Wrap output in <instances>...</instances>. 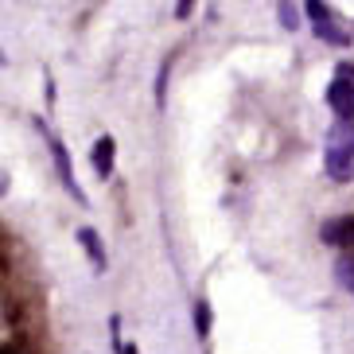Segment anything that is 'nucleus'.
<instances>
[{
    "mask_svg": "<svg viewBox=\"0 0 354 354\" xmlns=\"http://www.w3.org/2000/svg\"><path fill=\"white\" fill-rule=\"evenodd\" d=\"M327 176L346 183L354 179V125L346 121H335L331 125V136H327Z\"/></svg>",
    "mask_w": 354,
    "mask_h": 354,
    "instance_id": "obj_1",
    "label": "nucleus"
},
{
    "mask_svg": "<svg viewBox=\"0 0 354 354\" xmlns=\"http://www.w3.org/2000/svg\"><path fill=\"white\" fill-rule=\"evenodd\" d=\"M308 16H312V24H315V32H319V39H327V43H339V47H346L351 43V35L339 28V24L331 20V8H323V4H308Z\"/></svg>",
    "mask_w": 354,
    "mask_h": 354,
    "instance_id": "obj_2",
    "label": "nucleus"
},
{
    "mask_svg": "<svg viewBox=\"0 0 354 354\" xmlns=\"http://www.w3.org/2000/svg\"><path fill=\"white\" fill-rule=\"evenodd\" d=\"M327 105L335 109V117H339V121H346V125H351V121H354V82L335 78V82L327 86Z\"/></svg>",
    "mask_w": 354,
    "mask_h": 354,
    "instance_id": "obj_3",
    "label": "nucleus"
},
{
    "mask_svg": "<svg viewBox=\"0 0 354 354\" xmlns=\"http://www.w3.org/2000/svg\"><path fill=\"white\" fill-rule=\"evenodd\" d=\"M323 241L327 245H343L346 253H354V218H335L323 226Z\"/></svg>",
    "mask_w": 354,
    "mask_h": 354,
    "instance_id": "obj_4",
    "label": "nucleus"
},
{
    "mask_svg": "<svg viewBox=\"0 0 354 354\" xmlns=\"http://www.w3.org/2000/svg\"><path fill=\"white\" fill-rule=\"evenodd\" d=\"M51 156H55V164H59V176H63L66 191H71V195L78 198V203H86V195H82V191H78V179H74V171H71V156H66V148L59 145L55 136H51Z\"/></svg>",
    "mask_w": 354,
    "mask_h": 354,
    "instance_id": "obj_5",
    "label": "nucleus"
},
{
    "mask_svg": "<svg viewBox=\"0 0 354 354\" xmlns=\"http://www.w3.org/2000/svg\"><path fill=\"white\" fill-rule=\"evenodd\" d=\"M113 152H117L113 136H102V140L94 145V171H97L102 179L109 176V171H113Z\"/></svg>",
    "mask_w": 354,
    "mask_h": 354,
    "instance_id": "obj_6",
    "label": "nucleus"
},
{
    "mask_svg": "<svg viewBox=\"0 0 354 354\" xmlns=\"http://www.w3.org/2000/svg\"><path fill=\"white\" fill-rule=\"evenodd\" d=\"M78 238H82V245L90 250V257H94V269H105V253H102V241H97L94 230H78Z\"/></svg>",
    "mask_w": 354,
    "mask_h": 354,
    "instance_id": "obj_7",
    "label": "nucleus"
},
{
    "mask_svg": "<svg viewBox=\"0 0 354 354\" xmlns=\"http://www.w3.org/2000/svg\"><path fill=\"white\" fill-rule=\"evenodd\" d=\"M339 281L346 284V292H354V253H346V257L339 261Z\"/></svg>",
    "mask_w": 354,
    "mask_h": 354,
    "instance_id": "obj_8",
    "label": "nucleus"
},
{
    "mask_svg": "<svg viewBox=\"0 0 354 354\" xmlns=\"http://www.w3.org/2000/svg\"><path fill=\"white\" fill-rule=\"evenodd\" d=\"M195 331H198V335H207V331H210V308H207L203 300L195 304Z\"/></svg>",
    "mask_w": 354,
    "mask_h": 354,
    "instance_id": "obj_9",
    "label": "nucleus"
},
{
    "mask_svg": "<svg viewBox=\"0 0 354 354\" xmlns=\"http://www.w3.org/2000/svg\"><path fill=\"white\" fill-rule=\"evenodd\" d=\"M281 24H284V28H296V24H300V16H296V8H288V4H281Z\"/></svg>",
    "mask_w": 354,
    "mask_h": 354,
    "instance_id": "obj_10",
    "label": "nucleus"
},
{
    "mask_svg": "<svg viewBox=\"0 0 354 354\" xmlns=\"http://www.w3.org/2000/svg\"><path fill=\"white\" fill-rule=\"evenodd\" d=\"M0 195H4V176H0Z\"/></svg>",
    "mask_w": 354,
    "mask_h": 354,
    "instance_id": "obj_11",
    "label": "nucleus"
}]
</instances>
